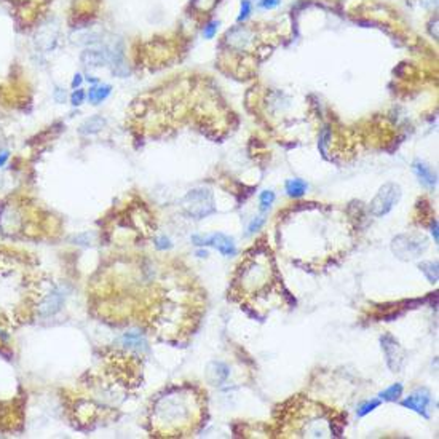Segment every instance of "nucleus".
Returning <instances> with one entry per match:
<instances>
[{
    "label": "nucleus",
    "instance_id": "obj_4",
    "mask_svg": "<svg viewBox=\"0 0 439 439\" xmlns=\"http://www.w3.org/2000/svg\"><path fill=\"white\" fill-rule=\"evenodd\" d=\"M426 248V240L420 235H399L393 240L391 249L402 260L415 259Z\"/></svg>",
    "mask_w": 439,
    "mask_h": 439
},
{
    "label": "nucleus",
    "instance_id": "obj_11",
    "mask_svg": "<svg viewBox=\"0 0 439 439\" xmlns=\"http://www.w3.org/2000/svg\"><path fill=\"white\" fill-rule=\"evenodd\" d=\"M412 171H414V174L418 178V181L423 184L425 187L428 189H433L436 187L437 184V176L436 173H433L431 166H429L428 163L421 162V160H414V163H412Z\"/></svg>",
    "mask_w": 439,
    "mask_h": 439
},
{
    "label": "nucleus",
    "instance_id": "obj_12",
    "mask_svg": "<svg viewBox=\"0 0 439 439\" xmlns=\"http://www.w3.org/2000/svg\"><path fill=\"white\" fill-rule=\"evenodd\" d=\"M228 374H230V371H228L227 364H224L221 361H213V363L208 364L206 379H208L209 383H213V385H222L228 379Z\"/></svg>",
    "mask_w": 439,
    "mask_h": 439
},
{
    "label": "nucleus",
    "instance_id": "obj_19",
    "mask_svg": "<svg viewBox=\"0 0 439 439\" xmlns=\"http://www.w3.org/2000/svg\"><path fill=\"white\" fill-rule=\"evenodd\" d=\"M380 406V401L379 399H371V401H366V402H363L361 406L358 407V417H366L367 414H371V412L375 409V407H379Z\"/></svg>",
    "mask_w": 439,
    "mask_h": 439
},
{
    "label": "nucleus",
    "instance_id": "obj_20",
    "mask_svg": "<svg viewBox=\"0 0 439 439\" xmlns=\"http://www.w3.org/2000/svg\"><path fill=\"white\" fill-rule=\"evenodd\" d=\"M259 200H260V208H262L263 211H265V209L270 208L271 203H273V200H275V193H273V192H270V190H265V192H262V193H260Z\"/></svg>",
    "mask_w": 439,
    "mask_h": 439
},
{
    "label": "nucleus",
    "instance_id": "obj_31",
    "mask_svg": "<svg viewBox=\"0 0 439 439\" xmlns=\"http://www.w3.org/2000/svg\"><path fill=\"white\" fill-rule=\"evenodd\" d=\"M8 160V152H2L0 154V166H4Z\"/></svg>",
    "mask_w": 439,
    "mask_h": 439
},
{
    "label": "nucleus",
    "instance_id": "obj_2",
    "mask_svg": "<svg viewBox=\"0 0 439 439\" xmlns=\"http://www.w3.org/2000/svg\"><path fill=\"white\" fill-rule=\"evenodd\" d=\"M182 208L193 219H203L216 211L214 197L208 189H193L182 198Z\"/></svg>",
    "mask_w": 439,
    "mask_h": 439
},
{
    "label": "nucleus",
    "instance_id": "obj_7",
    "mask_svg": "<svg viewBox=\"0 0 439 439\" xmlns=\"http://www.w3.org/2000/svg\"><path fill=\"white\" fill-rule=\"evenodd\" d=\"M192 241L198 244V246H214V248L222 254L225 257H232L236 254L235 243L230 236H227L224 233H214L208 236V238H200V236H193Z\"/></svg>",
    "mask_w": 439,
    "mask_h": 439
},
{
    "label": "nucleus",
    "instance_id": "obj_29",
    "mask_svg": "<svg viewBox=\"0 0 439 439\" xmlns=\"http://www.w3.org/2000/svg\"><path fill=\"white\" fill-rule=\"evenodd\" d=\"M82 82H83L82 75H80V74H75V75H74V80H72V88H74V90H77V88H80Z\"/></svg>",
    "mask_w": 439,
    "mask_h": 439
},
{
    "label": "nucleus",
    "instance_id": "obj_3",
    "mask_svg": "<svg viewBox=\"0 0 439 439\" xmlns=\"http://www.w3.org/2000/svg\"><path fill=\"white\" fill-rule=\"evenodd\" d=\"M401 198V187L394 182H388L380 187L371 201V213L375 217H383L390 213Z\"/></svg>",
    "mask_w": 439,
    "mask_h": 439
},
{
    "label": "nucleus",
    "instance_id": "obj_27",
    "mask_svg": "<svg viewBox=\"0 0 439 439\" xmlns=\"http://www.w3.org/2000/svg\"><path fill=\"white\" fill-rule=\"evenodd\" d=\"M281 0H260V8L263 10H271V8H276L279 5Z\"/></svg>",
    "mask_w": 439,
    "mask_h": 439
},
{
    "label": "nucleus",
    "instance_id": "obj_8",
    "mask_svg": "<svg viewBox=\"0 0 439 439\" xmlns=\"http://www.w3.org/2000/svg\"><path fill=\"white\" fill-rule=\"evenodd\" d=\"M112 55H113V50H110L109 47L93 45V47H88L82 53L80 59H82V63L88 67H102V66L110 64Z\"/></svg>",
    "mask_w": 439,
    "mask_h": 439
},
{
    "label": "nucleus",
    "instance_id": "obj_1",
    "mask_svg": "<svg viewBox=\"0 0 439 439\" xmlns=\"http://www.w3.org/2000/svg\"><path fill=\"white\" fill-rule=\"evenodd\" d=\"M190 415V404L186 396L179 394H170L163 396L155 404V417L157 421L166 425L168 428L186 423Z\"/></svg>",
    "mask_w": 439,
    "mask_h": 439
},
{
    "label": "nucleus",
    "instance_id": "obj_28",
    "mask_svg": "<svg viewBox=\"0 0 439 439\" xmlns=\"http://www.w3.org/2000/svg\"><path fill=\"white\" fill-rule=\"evenodd\" d=\"M53 98H55L56 102H64L66 101V91L63 90V88H56L55 93H53Z\"/></svg>",
    "mask_w": 439,
    "mask_h": 439
},
{
    "label": "nucleus",
    "instance_id": "obj_18",
    "mask_svg": "<svg viewBox=\"0 0 439 439\" xmlns=\"http://www.w3.org/2000/svg\"><path fill=\"white\" fill-rule=\"evenodd\" d=\"M418 268L423 271L429 283H437V263L436 262H421Z\"/></svg>",
    "mask_w": 439,
    "mask_h": 439
},
{
    "label": "nucleus",
    "instance_id": "obj_32",
    "mask_svg": "<svg viewBox=\"0 0 439 439\" xmlns=\"http://www.w3.org/2000/svg\"><path fill=\"white\" fill-rule=\"evenodd\" d=\"M198 256H200V257H206V256H208V252H206V251H198Z\"/></svg>",
    "mask_w": 439,
    "mask_h": 439
},
{
    "label": "nucleus",
    "instance_id": "obj_24",
    "mask_svg": "<svg viewBox=\"0 0 439 439\" xmlns=\"http://www.w3.org/2000/svg\"><path fill=\"white\" fill-rule=\"evenodd\" d=\"M249 13H251V2L249 0H241V10L238 15V23L244 21L246 18L249 16Z\"/></svg>",
    "mask_w": 439,
    "mask_h": 439
},
{
    "label": "nucleus",
    "instance_id": "obj_14",
    "mask_svg": "<svg viewBox=\"0 0 439 439\" xmlns=\"http://www.w3.org/2000/svg\"><path fill=\"white\" fill-rule=\"evenodd\" d=\"M105 126V118H102L101 115H94V117H90L88 120H85L82 125H80V134L83 136H91V134H96L99 133V131Z\"/></svg>",
    "mask_w": 439,
    "mask_h": 439
},
{
    "label": "nucleus",
    "instance_id": "obj_16",
    "mask_svg": "<svg viewBox=\"0 0 439 439\" xmlns=\"http://www.w3.org/2000/svg\"><path fill=\"white\" fill-rule=\"evenodd\" d=\"M305 190H307V182L302 179H289L286 182V192H287V195L292 197V198L302 197Z\"/></svg>",
    "mask_w": 439,
    "mask_h": 439
},
{
    "label": "nucleus",
    "instance_id": "obj_15",
    "mask_svg": "<svg viewBox=\"0 0 439 439\" xmlns=\"http://www.w3.org/2000/svg\"><path fill=\"white\" fill-rule=\"evenodd\" d=\"M112 93V86L110 85H96L91 86L90 91H88V101L91 104H101L109 98V94Z\"/></svg>",
    "mask_w": 439,
    "mask_h": 439
},
{
    "label": "nucleus",
    "instance_id": "obj_30",
    "mask_svg": "<svg viewBox=\"0 0 439 439\" xmlns=\"http://www.w3.org/2000/svg\"><path fill=\"white\" fill-rule=\"evenodd\" d=\"M431 233L434 236V243H437V222L436 221L431 222Z\"/></svg>",
    "mask_w": 439,
    "mask_h": 439
},
{
    "label": "nucleus",
    "instance_id": "obj_22",
    "mask_svg": "<svg viewBox=\"0 0 439 439\" xmlns=\"http://www.w3.org/2000/svg\"><path fill=\"white\" fill-rule=\"evenodd\" d=\"M85 98H86L85 91L80 90V88H77V90L70 94V104H72V105H80V104H83Z\"/></svg>",
    "mask_w": 439,
    "mask_h": 439
},
{
    "label": "nucleus",
    "instance_id": "obj_5",
    "mask_svg": "<svg viewBox=\"0 0 439 439\" xmlns=\"http://www.w3.org/2000/svg\"><path fill=\"white\" fill-rule=\"evenodd\" d=\"M380 344H382V350H383L385 358H386V366H388L393 372H399L402 369L404 359H406L404 350L396 342V339L390 336V334H385V336L380 337Z\"/></svg>",
    "mask_w": 439,
    "mask_h": 439
},
{
    "label": "nucleus",
    "instance_id": "obj_26",
    "mask_svg": "<svg viewBox=\"0 0 439 439\" xmlns=\"http://www.w3.org/2000/svg\"><path fill=\"white\" fill-rule=\"evenodd\" d=\"M263 222H265V219H263V217H256V219H254V221L251 222V225H249V228H248V232H249V233L257 232L259 228L263 225Z\"/></svg>",
    "mask_w": 439,
    "mask_h": 439
},
{
    "label": "nucleus",
    "instance_id": "obj_17",
    "mask_svg": "<svg viewBox=\"0 0 439 439\" xmlns=\"http://www.w3.org/2000/svg\"><path fill=\"white\" fill-rule=\"evenodd\" d=\"M401 394H402V383H394L388 386L386 390H383L379 396L383 401H398Z\"/></svg>",
    "mask_w": 439,
    "mask_h": 439
},
{
    "label": "nucleus",
    "instance_id": "obj_9",
    "mask_svg": "<svg viewBox=\"0 0 439 439\" xmlns=\"http://www.w3.org/2000/svg\"><path fill=\"white\" fill-rule=\"evenodd\" d=\"M64 305V294L61 289H51V291L43 297L42 304L39 305V315L43 318L55 316Z\"/></svg>",
    "mask_w": 439,
    "mask_h": 439
},
{
    "label": "nucleus",
    "instance_id": "obj_23",
    "mask_svg": "<svg viewBox=\"0 0 439 439\" xmlns=\"http://www.w3.org/2000/svg\"><path fill=\"white\" fill-rule=\"evenodd\" d=\"M217 29H219V21H211L208 26H205V29H203L205 39H213L217 32Z\"/></svg>",
    "mask_w": 439,
    "mask_h": 439
},
{
    "label": "nucleus",
    "instance_id": "obj_13",
    "mask_svg": "<svg viewBox=\"0 0 439 439\" xmlns=\"http://www.w3.org/2000/svg\"><path fill=\"white\" fill-rule=\"evenodd\" d=\"M121 344L129 350L136 351H145L147 350V340L140 336L139 332H126L121 337Z\"/></svg>",
    "mask_w": 439,
    "mask_h": 439
},
{
    "label": "nucleus",
    "instance_id": "obj_10",
    "mask_svg": "<svg viewBox=\"0 0 439 439\" xmlns=\"http://www.w3.org/2000/svg\"><path fill=\"white\" fill-rule=\"evenodd\" d=\"M227 43L230 45L233 50H238V51H244L251 47V43L254 40V35L252 31L244 28V26H240V28H235L230 32L227 34Z\"/></svg>",
    "mask_w": 439,
    "mask_h": 439
},
{
    "label": "nucleus",
    "instance_id": "obj_6",
    "mask_svg": "<svg viewBox=\"0 0 439 439\" xmlns=\"http://www.w3.org/2000/svg\"><path fill=\"white\" fill-rule=\"evenodd\" d=\"M401 406L417 412L421 417L429 418V406H431V394L426 388H418L412 391L406 399L401 401Z\"/></svg>",
    "mask_w": 439,
    "mask_h": 439
},
{
    "label": "nucleus",
    "instance_id": "obj_21",
    "mask_svg": "<svg viewBox=\"0 0 439 439\" xmlns=\"http://www.w3.org/2000/svg\"><path fill=\"white\" fill-rule=\"evenodd\" d=\"M329 139H331V131H329V128H324L321 136H320V151L323 155H326V147L329 144Z\"/></svg>",
    "mask_w": 439,
    "mask_h": 439
},
{
    "label": "nucleus",
    "instance_id": "obj_25",
    "mask_svg": "<svg viewBox=\"0 0 439 439\" xmlns=\"http://www.w3.org/2000/svg\"><path fill=\"white\" fill-rule=\"evenodd\" d=\"M155 246H157V249L165 251V249H170L171 246H173V243H171L170 238H166V236H160V238H157Z\"/></svg>",
    "mask_w": 439,
    "mask_h": 439
}]
</instances>
